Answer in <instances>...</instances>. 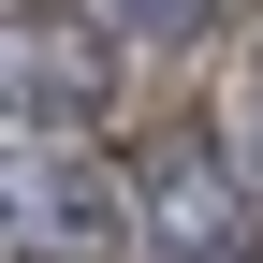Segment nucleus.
Instances as JSON below:
<instances>
[{
    "label": "nucleus",
    "instance_id": "obj_1",
    "mask_svg": "<svg viewBox=\"0 0 263 263\" xmlns=\"http://www.w3.org/2000/svg\"><path fill=\"white\" fill-rule=\"evenodd\" d=\"M0 88H15L29 117H88V103H103V29H88V15H29Z\"/></svg>",
    "mask_w": 263,
    "mask_h": 263
},
{
    "label": "nucleus",
    "instance_id": "obj_2",
    "mask_svg": "<svg viewBox=\"0 0 263 263\" xmlns=\"http://www.w3.org/2000/svg\"><path fill=\"white\" fill-rule=\"evenodd\" d=\"M132 29H205V0H117Z\"/></svg>",
    "mask_w": 263,
    "mask_h": 263
}]
</instances>
